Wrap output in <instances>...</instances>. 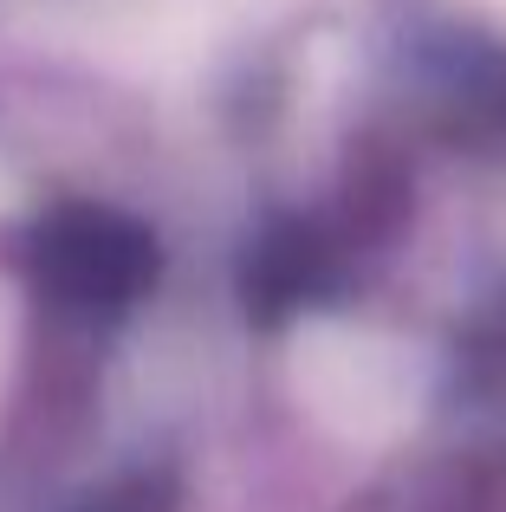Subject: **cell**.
<instances>
[{"mask_svg":"<svg viewBox=\"0 0 506 512\" xmlns=\"http://www.w3.org/2000/svg\"><path fill=\"white\" fill-rule=\"evenodd\" d=\"M39 292L65 318H117L156 286V240L130 214L111 208H59L26 240Z\"/></svg>","mask_w":506,"mask_h":512,"instance_id":"obj_1","label":"cell"},{"mask_svg":"<svg viewBox=\"0 0 506 512\" xmlns=\"http://www.w3.org/2000/svg\"><path fill=\"white\" fill-rule=\"evenodd\" d=\"M344 260H351V247L338 240V227H318V221L266 227L241 260L247 318H266V325H273V318H292V312H305V305L331 299V292L344 286Z\"/></svg>","mask_w":506,"mask_h":512,"instance_id":"obj_2","label":"cell"},{"mask_svg":"<svg viewBox=\"0 0 506 512\" xmlns=\"http://www.w3.org/2000/svg\"><path fill=\"white\" fill-rule=\"evenodd\" d=\"M422 91L442 124V137L461 143H506V52L487 39H442L422 59Z\"/></svg>","mask_w":506,"mask_h":512,"instance_id":"obj_3","label":"cell"},{"mask_svg":"<svg viewBox=\"0 0 506 512\" xmlns=\"http://www.w3.org/2000/svg\"><path fill=\"white\" fill-rule=\"evenodd\" d=\"M403 201H409V175L390 150L364 143L344 169V221L338 240L344 247H364V240H390V227L403 221Z\"/></svg>","mask_w":506,"mask_h":512,"instance_id":"obj_4","label":"cell"},{"mask_svg":"<svg viewBox=\"0 0 506 512\" xmlns=\"http://www.w3.org/2000/svg\"><path fill=\"white\" fill-rule=\"evenodd\" d=\"M169 506V480L163 474H130L117 487H104L85 512H163Z\"/></svg>","mask_w":506,"mask_h":512,"instance_id":"obj_5","label":"cell"}]
</instances>
